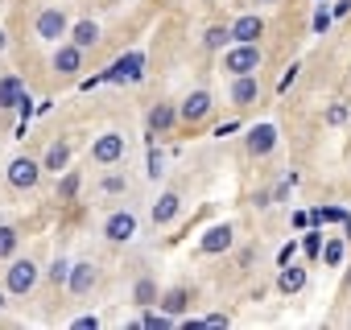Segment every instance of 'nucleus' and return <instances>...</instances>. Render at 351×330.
I'll return each instance as SVG.
<instances>
[{
  "instance_id": "nucleus-1",
  "label": "nucleus",
  "mask_w": 351,
  "mask_h": 330,
  "mask_svg": "<svg viewBox=\"0 0 351 330\" xmlns=\"http://www.w3.org/2000/svg\"><path fill=\"white\" fill-rule=\"evenodd\" d=\"M261 62H265V54H261L256 42H232V50L223 54V71H228L232 79H236V75H256Z\"/></svg>"
},
{
  "instance_id": "nucleus-2",
  "label": "nucleus",
  "mask_w": 351,
  "mask_h": 330,
  "mask_svg": "<svg viewBox=\"0 0 351 330\" xmlns=\"http://www.w3.org/2000/svg\"><path fill=\"white\" fill-rule=\"evenodd\" d=\"M34 34H38V42H50V46H58V38H66V34H71L66 9H62V5H46V9L34 17Z\"/></svg>"
},
{
  "instance_id": "nucleus-3",
  "label": "nucleus",
  "mask_w": 351,
  "mask_h": 330,
  "mask_svg": "<svg viewBox=\"0 0 351 330\" xmlns=\"http://www.w3.org/2000/svg\"><path fill=\"white\" fill-rule=\"evenodd\" d=\"M34 285H38V264H34L29 256H17V260L5 268V289H9L13 297H25V293H34Z\"/></svg>"
},
{
  "instance_id": "nucleus-4",
  "label": "nucleus",
  "mask_w": 351,
  "mask_h": 330,
  "mask_svg": "<svg viewBox=\"0 0 351 330\" xmlns=\"http://www.w3.org/2000/svg\"><path fill=\"white\" fill-rule=\"evenodd\" d=\"M104 79H108V83H141V79H145V54H141V50L120 54V58L104 71Z\"/></svg>"
},
{
  "instance_id": "nucleus-5",
  "label": "nucleus",
  "mask_w": 351,
  "mask_h": 330,
  "mask_svg": "<svg viewBox=\"0 0 351 330\" xmlns=\"http://www.w3.org/2000/svg\"><path fill=\"white\" fill-rule=\"evenodd\" d=\"M38 178H42V161H34V157L9 161V186H13V190H34Z\"/></svg>"
},
{
  "instance_id": "nucleus-6",
  "label": "nucleus",
  "mask_w": 351,
  "mask_h": 330,
  "mask_svg": "<svg viewBox=\"0 0 351 330\" xmlns=\"http://www.w3.org/2000/svg\"><path fill=\"white\" fill-rule=\"evenodd\" d=\"M277 124H252L248 128V136H244V149H248V157H269L273 149H277Z\"/></svg>"
},
{
  "instance_id": "nucleus-7",
  "label": "nucleus",
  "mask_w": 351,
  "mask_h": 330,
  "mask_svg": "<svg viewBox=\"0 0 351 330\" xmlns=\"http://www.w3.org/2000/svg\"><path fill=\"white\" fill-rule=\"evenodd\" d=\"M83 54H87L83 46H75V42H58V46H54V58H50V62H54V71H58V75L75 79V75L83 71Z\"/></svg>"
},
{
  "instance_id": "nucleus-8",
  "label": "nucleus",
  "mask_w": 351,
  "mask_h": 330,
  "mask_svg": "<svg viewBox=\"0 0 351 330\" xmlns=\"http://www.w3.org/2000/svg\"><path fill=\"white\" fill-rule=\"evenodd\" d=\"M91 161H95V165H116V161H124V136H120V132H104V136H95V144H91Z\"/></svg>"
},
{
  "instance_id": "nucleus-9",
  "label": "nucleus",
  "mask_w": 351,
  "mask_h": 330,
  "mask_svg": "<svg viewBox=\"0 0 351 330\" xmlns=\"http://www.w3.org/2000/svg\"><path fill=\"white\" fill-rule=\"evenodd\" d=\"M132 236H136V215H132V211H116V215L104 219V240H112V244H128Z\"/></svg>"
},
{
  "instance_id": "nucleus-10",
  "label": "nucleus",
  "mask_w": 351,
  "mask_h": 330,
  "mask_svg": "<svg viewBox=\"0 0 351 330\" xmlns=\"http://www.w3.org/2000/svg\"><path fill=\"white\" fill-rule=\"evenodd\" d=\"M236 244V227L232 223H215V227H207V236L199 240V252L203 256H219V252H228Z\"/></svg>"
},
{
  "instance_id": "nucleus-11",
  "label": "nucleus",
  "mask_w": 351,
  "mask_h": 330,
  "mask_svg": "<svg viewBox=\"0 0 351 330\" xmlns=\"http://www.w3.org/2000/svg\"><path fill=\"white\" fill-rule=\"evenodd\" d=\"M211 107H215V99H211V91H191L186 99H182V107H178V116L186 120V124H199V120H207L211 116Z\"/></svg>"
},
{
  "instance_id": "nucleus-12",
  "label": "nucleus",
  "mask_w": 351,
  "mask_h": 330,
  "mask_svg": "<svg viewBox=\"0 0 351 330\" xmlns=\"http://www.w3.org/2000/svg\"><path fill=\"white\" fill-rule=\"evenodd\" d=\"M95 264L91 260H79V264H71V277H66V289L75 293V297H87L91 289H95Z\"/></svg>"
},
{
  "instance_id": "nucleus-13",
  "label": "nucleus",
  "mask_w": 351,
  "mask_h": 330,
  "mask_svg": "<svg viewBox=\"0 0 351 330\" xmlns=\"http://www.w3.org/2000/svg\"><path fill=\"white\" fill-rule=\"evenodd\" d=\"M173 120H182L173 103H153V107H149V116H145V128H149V136H161V132H169V128H173Z\"/></svg>"
},
{
  "instance_id": "nucleus-14",
  "label": "nucleus",
  "mask_w": 351,
  "mask_h": 330,
  "mask_svg": "<svg viewBox=\"0 0 351 330\" xmlns=\"http://www.w3.org/2000/svg\"><path fill=\"white\" fill-rule=\"evenodd\" d=\"M277 289H281L285 297L302 293V289H306V268H302V264H293V260H289V264H281V268H277Z\"/></svg>"
},
{
  "instance_id": "nucleus-15",
  "label": "nucleus",
  "mask_w": 351,
  "mask_h": 330,
  "mask_svg": "<svg viewBox=\"0 0 351 330\" xmlns=\"http://www.w3.org/2000/svg\"><path fill=\"white\" fill-rule=\"evenodd\" d=\"M178 211H182V194L165 190V194L153 203V223H157V227H165V223H173V219H178Z\"/></svg>"
},
{
  "instance_id": "nucleus-16",
  "label": "nucleus",
  "mask_w": 351,
  "mask_h": 330,
  "mask_svg": "<svg viewBox=\"0 0 351 330\" xmlns=\"http://www.w3.org/2000/svg\"><path fill=\"white\" fill-rule=\"evenodd\" d=\"M256 95H261L256 75H236V83H232V103H236V107H252Z\"/></svg>"
},
{
  "instance_id": "nucleus-17",
  "label": "nucleus",
  "mask_w": 351,
  "mask_h": 330,
  "mask_svg": "<svg viewBox=\"0 0 351 330\" xmlns=\"http://www.w3.org/2000/svg\"><path fill=\"white\" fill-rule=\"evenodd\" d=\"M66 165H71V144H66V140H54V144L46 149V157H42V170H46V174H62Z\"/></svg>"
},
{
  "instance_id": "nucleus-18",
  "label": "nucleus",
  "mask_w": 351,
  "mask_h": 330,
  "mask_svg": "<svg viewBox=\"0 0 351 330\" xmlns=\"http://www.w3.org/2000/svg\"><path fill=\"white\" fill-rule=\"evenodd\" d=\"M261 34H265V21H261L256 13L232 21V38H236V42H261Z\"/></svg>"
},
{
  "instance_id": "nucleus-19",
  "label": "nucleus",
  "mask_w": 351,
  "mask_h": 330,
  "mask_svg": "<svg viewBox=\"0 0 351 330\" xmlns=\"http://www.w3.org/2000/svg\"><path fill=\"white\" fill-rule=\"evenodd\" d=\"M21 95H25V83H21L17 75H0V112L17 107V103H21Z\"/></svg>"
},
{
  "instance_id": "nucleus-20",
  "label": "nucleus",
  "mask_w": 351,
  "mask_h": 330,
  "mask_svg": "<svg viewBox=\"0 0 351 330\" xmlns=\"http://www.w3.org/2000/svg\"><path fill=\"white\" fill-rule=\"evenodd\" d=\"M186 305H191V289H186V285H173L169 293H161V309H165V314H173V318H178Z\"/></svg>"
},
{
  "instance_id": "nucleus-21",
  "label": "nucleus",
  "mask_w": 351,
  "mask_h": 330,
  "mask_svg": "<svg viewBox=\"0 0 351 330\" xmlns=\"http://www.w3.org/2000/svg\"><path fill=\"white\" fill-rule=\"evenodd\" d=\"M132 301H136L141 309L157 305V301H161V297H157V281H153V277H141V281L132 285Z\"/></svg>"
},
{
  "instance_id": "nucleus-22",
  "label": "nucleus",
  "mask_w": 351,
  "mask_h": 330,
  "mask_svg": "<svg viewBox=\"0 0 351 330\" xmlns=\"http://www.w3.org/2000/svg\"><path fill=\"white\" fill-rule=\"evenodd\" d=\"M71 42L83 46V50H91V46L99 42V25H95V21H79V25H71Z\"/></svg>"
},
{
  "instance_id": "nucleus-23",
  "label": "nucleus",
  "mask_w": 351,
  "mask_h": 330,
  "mask_svg": "<svg viewBox=\"0 0 351 330\" xmlns=\"http://www.w3.org/2000/svg\"><path fill=\"white\" fill-rule=\"evenodd\" d=\"M79 186H83V178H79V170H62V178H58V203H75V194H79Z\"/></svg>"
},
{
  "instance_id": "nucleus-24",
  "label": "nucleus",
  "mask_w": 351,
  "mask_h": 330,
  "mask_svg": "<svg viewBox=\"0 0 351 330\" xmlns=\"http://www.w3.org/2000/svg\"><path fill=\"white\" fill-rule=\"evenodd\" d=\"M236 38H232V25H211L207 34H203V46L207 50H223V46H232Z\"/></svg>"
},
{
  "instance_id": "nucleus-25",
  "label": "nucleus",
  "mask_w": 351,
  "mask_h": 330,
  "mask_svg": "<svg viewBox=\"0 0 351 330\" xmlns=\"http://www.w3.org/2000/svg\"><path fill=\"white\" fill-rule=\"evenodd\" d=\"M17 244H21L17 227H0V260H13L17 256Z\"/></svg>"
},
{
  "instance_id": "nucleus-26",
  "label": "nucleus",
  "mask_w": 351,
  "mask_h": 330,
  "mask_svg": "<svg viewBox=\"0 0 351 330\" xmlns=\"http://www.w3.org/2000/svg\"><path fill=\"white\" fill-rule=\"evenodd\" d=\"M343 252H347V248H343V240H326V244H322V260H326L330 268H339V264H343Z\"/></svg>"
},
{
  "instance_id": "nucleus-27",
  "label": "nucleus",
  "mask_w": 351,
  "mask_h": 330,
  "mask_svg": "<svg viewBox=\"0 0 351 330\" xmlns=\"http://www.w3.org/2000/svg\"><path fill=\"white\" fill-rule=\"evenodd\" d=\"M46 277H50V285H66V277H71V260H54L50 268H46Z\"/></svg>"
},
{
  "instance_id": "nucleus-28",
  "label": "nucleus",
  "mask_w": 351,
  "mask_h": 330,
  "mask_svg": "<svg viewBox=\"0 0 351 330\" xmlns=\"http://www.w3.org/2000/svg\"><path fill=\"white\" fill-rule=\"evenodd\" d=\"M141 326H145V330H169V326H173V314H145Z\"/></svg>"
},
{
  "instance_id": "nucleus-29",
  "label": "nucleus",
  "mask_w": 351,
  "mask_h": 330,
  "mask_svg": "<svg viewBox=\"0 0 351 330\" xmlns=\"http://www.w3.org/2000/svg\"><path fill=\"white\" fill-rule=\"evenodd\" d=\"M302 248H306V256H310V260H318V256H322V231H306Z\"/></svg>"
},
{
  "instance_id": "nucleus-30",
  "label": "nucleus",
  "mask_w": 351,
  "mask_h": 330,
  "mask_svg": "<svg viewBox=\"0 0 351 330\" xmlns=\"http://www.w3.org/2000/svg\"><path fill=\"white\" fill-rule=\"evenodd\" d=\"M310 25H314V34H318V38H322V34H326V29H330V25H335V13H326V9H318V13H314V17H310Z\"/></svg>"
},
{
  "instance_id": "nucleus-31",
  "label": "nucleus",
  "mask_w": 351,
  "mask_h": 330,
  "mask_svg": "<svg viewBox=\"0 0 351 330\" xmlns=\"http://www.w3.org/2000/svg\"><path fill=\"white\" fill-rule=\"evenodd\" d=\"M145 174H149L153 182H157V178L165 174V157H161V153H149V170H145Z\"/></svg>"
},
{
  "instance_id": "nucleus-32",
  "label": "nucleus",
  "mask_w": 351,
  "mask_h": 330,
  "mask_svg": "<svg viewBox=\"0 0 351 330\" xmlns=\"http://www.w3.org/2000/svg\"><path fill=\"white\" fill-rule=\"evenodd\" d=\"M326 124H330V128H339V124H347V107H343V103H335V107H326Z\"/></svg>"
},
{
  "instance_id": "nucleus-33",
  "label": "nucleus",
  "mask_w": 351,
  "mask_h": 330,
  "mask_svg": "<svg viewBox=\"0 0 351 330\" xmlns=\"http://www.w3.org/2000/svg\"><path fill=\"white\" fill-rule=\"evenodd\" d=\"M128 190V182L120 178V174H112V178H104V194H124Z\"/></svg>"
},
{
  "instance_id": "nucleus-34",
  "label": "nucleus",
  "mask_w": 351,
  "mask_h": 330,
  "mask_svg": "<svg viewBox=\"0 0 351 330\" xmlns=\"http://www.w3.org/2000/svg\"><path fill=\"white\" fill-rule=\"evenodd\" d=\"M17 112H21V124H29V116H34V99H29V91L21 95V103H17Z\"/></svg>"
},
{
  "instance_id": "nucleus-35",
  "label": "nucleus",
  "mask_w": 351,
  "mask_h": 330,
  "mask_svg": "<svg viewBox=\"0 0 351 330\" xmlns=\"http://www.w3.org/2000/svg\"><path fill=\"white\" fill-rule=\"evenodd\" d=\"M293 256H298V244H293V240H289V244H285V248H281V252H277V268H281V264H289V260H293Z\"/></svg>"
},
{
  "instance_id": "nucleus-36",
  "label": "nucleus",
  "mask_w": 351,
  "mask_h": 330,
  "mask_svg": "<svg viewBox=\"0 0 351 330\" xmlns=\"http://www.w3.org/2000/svg\"><path fill=\"white\" fill-rule=\"evenodd\" d=\"M293 79H298V66H289V71H285V75H281V83H277V91H281V95H285V91H289V87H293Z\"/></svg>"
},
{
  "instance_id": "nucleus-37",
  "label": "nucleus",
  "mask_w": 351,
  "mask_h": 330,
  "mask_svg": "<svg viewBox=\"0 0 351 330\" xmlns=\"http://www.w3.org/2000/svg\"><path fill=\"white\" fill-rule=\"evenodd\" d=\"M99 326V318L95 314H83V318H75V330H95Z\"/></svg>"
},
{
  "instance_id": "nucleus-38",
  "label": "nucleus",
  "mask_w": 351,
  "mask_h": 330,
  "mask_svg": "<svg viewBox=\"0 0 351 330\" xmlns=\"http://www.w3.org/2000/svg\"><path fill=\"white\" fill-rule=\"evenodd\" d=\"M203 326H228V314H211V318H203Z\"/></svg>"
},
{
  "instance_id": "nucleus-39",
  "label": "nucleus",
  "mask_w": 351,
  "mask_h": 330,
  "mask_svg": "<svg viewBox=\"0 0 351 330\" xmlns=\"http://www.w3.org/2000/svg\"><path fill=\"white\" fill-rule=\"evenodd\" d=\"M330 13H335V17H347V13H351V0H339V5H335Z\"/></svg>"
},
{
  "instance_id": "nucleus-40",
  "label": "nucleus",
  "mask_w": 351,
  "mask_h": 330,
  "mask_svg": "<svg viewBox=\"0 0 351 330\" xmlns=\"http://www.w3.org/2000/svg\"><path fill=\"white\" fill-rule=\"evenodd\" d=\"M293 227H298V231H302V227H310V215H306V211H298V215H293Z\"/></svg>"
},
{
  "instance_id": "nucleus-41",
  "label": "nucleus",
  "mask_w": 351,
  "mask_h": 330,
  "mask_svg": "<svg viewBox=\"0 0 351 330\" xmlns=\"http://www.w3.org/2000/svg\"><path fill=\"white\" fill-rule=\"evenodd\" d=\"M343 240H351V215L343 219Z\"/></svg>"
},
{
  "instance_id": "nucleus-42",
  "label": "nucleus",
  "mask_w": 351,
  "mask_h": 330,
  "mask_svg": "<svg viewBox=\"0 0 351 330\" xmlns=\"http://www.w3.org/2000/svg\"><path fill=\"white\" fill-rule=\"evenodd\" d=\"M256 5H277V0H256Z\"/></svg>"
},
{
  "instance_id": "nucleus-43",
  "label": "nucleus",
  "mask_w": 351,
  "mask_h": 330,
  "mask_svg": "<svg viewBox=\"0 0 351 330\" xmlns=\"http://www.w3.org/2000/svg\"><path fill=\"white\" fill-rule=\"evenodd\" d=\"M347 285H351V268H347Z\"/></svg>"
},
{
  "instance_id": "nucleus-44",
  "label": "nucleus",
  "mask_w": 351,
  "mask_h": 330,
  "mask_svg": "<svg viewBox=\"0 0 351 330\" xmlns=\"http://www.w3.org/2000/svg\"><path fill=\"white\" fill-rule=\"evenodd\" d=\"M0 305H5V293H0Z\"/></svg>"
}]
</instances>
